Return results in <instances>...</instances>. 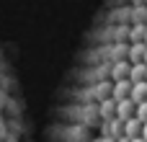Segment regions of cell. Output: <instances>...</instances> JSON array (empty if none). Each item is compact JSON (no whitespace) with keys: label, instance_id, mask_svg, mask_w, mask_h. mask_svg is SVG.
Masks as SVG:
<instances>
[{"label":"cell","instance_id":"cell-1","mask_svg":"<svg viewBox=\"0 0 147 142\" xmlns=\"http://www.w3.org/2000/svg\"><path fill=\"white\" fill-rule=\"evenodd\" d=\"M111 98L114 101H124V98H132V80H114V88H111Z\"/></svg>","mask_w":147,"mask_h":142},{"label":"cell","instance_id":"cell-2","mask_svg":"<svg viewBox=\"0 0 147 142\" xmlns=\"http://www.w3.org/2000/svg\"><path fill=\"white\" fill-rule=\"evenodd\" d=\"M137 114V103L132 98H124V101H116V119L119 122H127Z\"/></svg>","mask_w":147,"mask_h":142},{"label":"cell","instance_id":"cell-3","mask_svg":"<svg viewBox=\"0 0 147 142\" xmlns=\"http://www.w3.org/2000/svg\"><path fill=\"white\" fill-rule=\"evenodd\" d=\"M103 137H109V140H119V137H124V122H119V119H109V122H103Z\"/></svg>","mask_w":147,"mask_h":142},{"label":"cell","instance_id":"cell-4","mask_svg":"<svg viewBox=\"0 0 147 142\" xmlns=\"http://www.w3.org/2000/svg\"><path fill=\"white\" fill-rule=\"evenodd\" d=\"M129 70H132V62H129V60H119V62H114V67H111V78H114V80H127V78H129Z\"/></svg>","mask_w":147,"mask_h":142},{"label":"cell","instance_id":"cell-5","mask_svg":"<svg viewBox=\"0 0 147 142\" xmlns=\"http://www.w3.org/2000/svg\"><path fill=\"white\" fill-rule=\"evenodd\" d=\"M98 114H101V119L103 122H109V119H116V101L109 96V98H103L101 101V106H98Z\"/></svg>","mask_w":147,"mask_h":142},{"label":"cell","instance_id":"cell-6","mask_svg":"<svg viewBox=\"0 0 147 142\" xmlns=\"http://www.w3.org/2000/svg\"><path fill=\"white\" fill-rule=\"evenodd\" d=\"M124 137H129V140L142 137V122H140L137 116H132V119L124 122Z\"/></svg>","mask_w":147,"mask_h":142},{"label":"cell","instance_id":"cell-7","mask_svg":"<svg viewBox=\"0 0 147 142\" xmlns=\"http://www.w3.org/2000/svg\"><path fill=\"white\" fill-rule=\"evenodd\" d=\"M145 49H147L145 41H132V44H129V49H127L129 62H145Z\"/></svg>","mask_w":147,"mask_h":142},{"label":"cell","instance_id":"cell-8","mask_svg":"<svg viewBox=\"0 0 147 142\" xmlns=\"http://www.w3.org/2000/svg\"><path fill=\"white\" fill-rule=\"evenodd\" d=\"M129 80H132V83H142V80H147V65L145 62H132Z\"/></svg>","mask_w":147,"mask_h":142},{"label":"cell","instance_id":"cell-9","mask_svg":"<svg viewBox=\"0 0 147 142\" xmlns=\"http://www.w3.org/2000/svg\"><path fill=\"white\" fill-rule=\"evenodd\" d=\"M132 101H134V103L147 101V80H142V83H132Z\"/></svg>","mask_w":147,"mask_h":142},{"label":"cell","instance_id":"cell-10","mask_svg":"<svg viewBox=\"0 0 147 142\" xmlns=\"http://www.w3.org/2000/svg\"><path fill=\"white\" fill-rule=\"evenodd\" d=\"M134 116H137V119H140L142 124L147 122V101H142V103H137V114H134Z\"/></svg>","mask_w":147,"mask_h":142},{"label":"cell","instance_id":"cell-11","mask_svg":"<svg viewBox=\"0 0 147 142\" xmlns=\"http://www.w3.org/2000/svg\"><path fill=\"white\" fill-rule=\"evenodd\" d=\"M142 140L147 142V122H145V124H142Z\"/></svg>","mask_w":147,"mask_h":142},{"label":"cell","instance_id":"cell-12","mask_svg":"<svg viewBox=\"0 0 147 142\" xmlns=\"http://www.w3.org/2000/svg\"><path fill=\"white\" fill-rule=\"evenodd\" d=\"M114 142H129V137H119V140H114Z\"/></svg>","mask_w":147,"mask_h":142},{"label":"cell","instance_id":"cell-13","mask_svg":"<svg viewBox=\"0 0 147 142\" xmlns=\"http://www.w3.org/2000/svg\"><path fill=\"white\" fill-rule=\"evenodd\" d=\"M129 142H145V140H142V137H134V140H129Z\"/></svg>","mask_w":147,"mask_h":142},{"label":"cell","instance_id":"cell-14","mask_svg":"<svg viewBox=\"0 0 147 142\" xmlns=\"http://www.w3.org/2000/svg\"><path fill=\"white\" fill-rule=\"evenodd\" d=\"M145 44H147V28H145Z\"/></svg>","mask_w":147,"mask_h":142},{"label":"cell","instance_id":"cell-15","mask_svg":"<svg viewBox=\"0 0 147 142\" xmlns=\"http://www.w3.org/2000/svg\"><path fill=\"white\" fill-rule=\"evenodd\" d=\"M145 65H147V49H145Z\"/></svg>","mask_w":147,"mask_h":142},{"label":"cell","instance_id":"cell-16","mask_svg":"<svg viewBox=\"0 0 147 142\" xmlns=\"http://www.w3.org/2000/svg\"><path fill=\"white\" fill-rule=\"evenodd\" d=\"M145 23H147V16H145Z\"/></svg>","mask_w":147,"mask_h":142}]
</instances>
